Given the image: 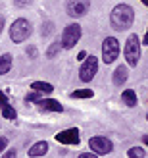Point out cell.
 Returning a JSON list of instances; mask_svg holds the SVG:
<instances>
[{
  "label": "cell",
  "instance_id": "1",
  "mask_svg": "<svg viewBox=\"0 0 148 158\" xmlns=\"http://www.w3.org/2000/svg\"><path fill=\"white\" fill-rule=\"evenodd\" d=\"M135 21V10L129 4H118L110 12V25L115 31H127Z\"/></svg>",
  "mask_w": 148,
  "mask_h": 158
},
{
  "label": "cell",
  "instance_id": "2",
  "mask_svg": "<svg viewBox=\"0 0 148 158\" xmlns=\"http://www.w3.org/2000/svg\"><path fill=\"white\" fill-rule=\"evenodd\" d=\"M31 31H33V27H31V23L27 19H15L12 25H10V39H12V43L15 44H19L23 41H27L29 35H31Z\"/></svg>",
  "mask_w": 148,
  "mask_h": 158
},
{
  "label": "cell",
  "instance_id": "3",
  "mask_svg": "<svg viewBox=\"0 0 148 158\" xmlns=\"http://www.w3.org/2000/svg\"><path fill=\"white\" fill-rule=\"evenodd\" d=\"M125 60H127V66H137L138 64V58H141V43H138V37L137 35H131L125 43Z\"/></svg>",
  "mask_w": 148,
  "mask_h": 158
},
{
  "label": "cell",
  "instance_id": "4",
  "mask_svg": "<svg viewBox=\"0 0 148 158\" xmlns=\"http://www.w3.org/2000/svg\"><path fill=\"white\" fill-rule=\"evenodd\" d=\"M119 56V43L115 37H106L102 43V62L104 64H114Z\"/></svg>",
  "mask_w": 148,
  "mask_h": 158
},
{
  "label": "cell",
  "instance_id": "5",
  "mask_svg": "<svg viewBox=\"0 0 148 158\" xmlns=\"http://www.w3.org/2000/svg\"><path fill=\"white\" fill-rule=\"evenodd\" d=\"M79 39H81V25L79 23H69L64 29V35H62V46L64 48H73L79 43Z\"/></svg>",
  "mask_w": 148,
  "mask_h": 158
},
{
  "label": "cell",
  "instance_id": "6",
  "mask_svg": "<svg viewBox=\"0 0 148 158\" xmlns=\"http://www.w3.org/2000/svg\"><path fill=\"white\" fill-rule=\"evenodd\" d=\"M89 147L92 148V152L94 154H98V156H104V154H110L112 151H114V143L108 137H100V135H96V137H90V141H89Z\"/></svg>",
  "mask_w": 148,
  "mask_h": 158
},
{
  "label": "cell",
  "instance_id": "7",
  "mask_svg": "<svg viewBox=\"0 0 148 158\" xmlns=\"http://www.w3.org/2000/svg\"><path fill=\"white\" fill-rule=\"evenodd\" d=\"M90 10V0H67L66 12L71 18H83Z\"/></svg>",
  "mask_w": 148,
  "mask_h": 158
},
{
  "label": "cell",
  "instance_id": "8",
  "mask_svg": "<svg viewBox=\"0 0 148 158\" xmlns=\"http://www.w3.org/2000/svg\"><path fill=\"white\" fill-rule=\"evenodd\" d=\"M96 72H98V58L96 56H89L85 60V64L81 66V69H79V79L81 81H90V79L96 75Z\"/></svg>",
  "mask_w": 148,
  "mask_h": 158
},
{
  "label": "cell",
  "instance_id": "9",
  "mask_svg": "<svg viewBox=\"0 0 148 158\" xmlns=\"http://www.w3.org/2000/svg\"><path fill=\"white\" fill-rule=\"evenodd\" d=\"M56 141L62 145H79V129L77 127H69V129H64L56 133Z\"/></svg>",
  "mask_w": 148,
  "mask_h": 158
},
{
  "label": "cell",
  "instance_id": "10",
  "mask_svg": "<svg viewBox=\"0 0 148 158\" xmlns=\"http://www.w3.org/2000/svg\"><path fill=\"white\" fill-rule=\"evenodd\" d=\"M37 106L41 110H44V112H54V114L64 112V106H62L58 100H54V98H41L37 102Z\"/></svg>",
  "mask_w": 148,
  "mask_h": 158
},
{
  "label": "cell",
  "instance_id": "11",
  "mask_svg": "<svg viewBox=\"0 0 148 158\" xmlns=\"http://www.w3.org/2000/svg\"><path fill=\"white\" fill-rule=\"evenodd\" d=\"M0 110H2V116L6 118V120H15L18 118V114H15V110L12 108V104L8 102L6 94L0 91Z\"/></svg>",
  "mask_w": 148,
  "mask_h": 158
},
{
  "label": "cell",
  "instance_id": "12",
  "mask_svg": "<svg viewBox=\"0 0 148 158\" xmlns=\"http://www.w3.org/2000/svg\"><path fill=\"white\" fill-rule=\"evenodd\" d=\"M46 152H48V143H46V141H38V143H35L29 148V156L31 158H41Z\"/></svg>",
  "mask_w": 148,
  "mask_h": 158
},
{
  "label": "cell",
  "instance_id": "13",
  "mask_svg": "<svg viewBox=\"0 0 148 158\" xmlns=\"http://www.w3.org/2000/svg\"><path fill=\"white\" fill-rule=\"evenodd\" d=\"M127 75H129V69H127V66H118L115 68V72H114V75H112V79H114V85H123L127 81Z\"/></svg>",
  "mask_w": 148,
  "mask_h": 158
},
{
  "label": "cell",
  "instance_id": "14",
  "mask_svg": "<svg viewBox=\"0 0 148 158\" xmlns=\"http://www.w3.org/2000/svg\"><path fill=\"white\" fill-rule=\"evenodd\" d=\"M121 100L125 102V106L133 108V106H137V93H135V91H131V89L123 91V94H121Z\"/></svg>",
  "mask_w": 148,
  "mask_h": 158
},
{
  "label": "cell",
  "instance_id": "15",
  "mask_svg": "<svg viewBox=\"0 0 148 158\" xmlns=\"http://www.w3.org/2000/svg\"><path fill=\"white\" fill-rule=\"evenodd\" d=\"M10 68H12V54H2L0 56V75L8 73Z\"/></svg>",
  "mask_w": 148,
  "mask_h": 158
},
{
  "label": "cell",
  "instance_id": "16",
  "mask_svg": "<svg viewBox=\"0 0 148 158\" xmlns=\"http://www.w3.org/2000/svg\"><path fill=\"white\" fill-rule=\"evenodd\" d=\"M31 89H33V91H38V93H46V94H48V93L54 91V87H52L50 83H44V81H33V83H31Z\"/></svg>",
  "mask_w": 148,
  "mask_h": 158
},
{
  "label": "cell",
  "instance_id": "17",
  "mask_svg": "<svg viewBox=\"0 0 148 158\" xmlns=\"http://www.w3.org/2000/svg\"><path fill=\"white\" fill-rule=\"evenodd\" d=\"M92 97H94V93L90 89H79L71 93V98H92Z\"/></svg>",
  "mask_w": 148,
  "mask_h": 158
},
{
  "label": "cell",
  "instance_id": "18",
  "mask_svg": "<svg viewBox=\"0 0 148 158\" xmlns=\"http://www.w3.org/2000/svg\"><path fill=\"white\" fill-rule=\"evenodd\" d=\"M127 156L129 158H146V152H144L142 147H133V148H129Z\"/></svg>",
  "mask_w": 148,
  "mask_h": 158
},
{
  "label": "cell",
  "instance_id": "19",
  "mask_svg": "<svg viewBox=\"0 0 148 158\" xmlns=\"http://www.w3.org/2000/svg\"><path fill=\"white\" fill-rule=\"evenodd\" d=\"M60 46H62V43H54V44H50V48H48V52H46V56H48V58H54V56L60 52Z\"/></svg>",
  "mask_w": 148,
  "mask_h": 158
},
{
  "label": "cell",
  "instance_id": "20",
  "mask_svg": "<svg viewBox=\"0 0 148 158\" xmlns=\"http://www.w3.org/2000/svg\"><path fill=\"white\" fill-rule=\"evenodd\" d=\"M52 29H54V23H52V21H44V25H42V35H50Z\"/></svg>",
  "mask_w": 148,
  "mask_h": 158
},
{
  "label": "cell",
  "instance_id": "21",
  "mask_svg": "<svg viewBox=\"0 0 148 158\" xmlns=\"http://www.w3.org/2000/svg\"><path fill=\"white\" fill-rule=\"evenodd\" d=\"M14 4L18 8H25V6H31L33 4V0H14Z\"/></svg>",
  "mask_w": 148,
  "mask_h": 158
},
{
  "label": "cell",
  "instance_id": "22",
  "mask_svg": "<svg viewBox=\"0 0 148 158\" xmlns=\"http://www.w3.org/2000/svg\"><path fill=\"white\" fill-rule=\"evenodd\" d=\"M4 148H8V139L6 137H0V152H2Z\"/></svg>",
  "mask_w": 148,
  "mask_h": 158
},
{
  "label": "cell",
  "instance_id": "23",
  "mask_svg": "<svg viewBox=\"0 0 148 158\" xmlns=\"http://www.w3.org/2000/svg\"><path fill=\"white\" fill-rule=\"evenodd\" d=\"M27 100L29 102H38L41 98H38V94H35V93H31V94H27Z\"/></svg>",
  "mask_w": 148,
  "mask_h": 158
},
{
  "label": "cell",
  "instance_id": "24",
  "mask_svg": "<svg viewBox=\"0 0 148 158\" xmlns=\"http://www.w3.org/2000/svg\"><path fill=\"white\" fill-rule=\"evenodd\" d=\"M15 154H18V152H15V148H10V151H8L2 158H15Z\"/></svg>",
  "mask_w": 148,
  "mask_h": 158
},
{
  "label": "cell",
  "instance_id": "25",
  "mask_svg": "<svg viewBox=\"0 0 148 158\" xmlns=\"http://www.w3.org/2000/svg\"><path fill=\"white\" fill-rule=\"evenodd\" d=\"M79 158H98V154H94V152H83V154H79Z\"/></svg>",
  "mask_w": 148,
  "mask_h": 158
},
{
  "label": "cell",
  "instance_id": "26",
  "mask_svg": "<svg viewBox=\"0 0 148 158\" xmlns=\"http://www.w3.org/2000/svg\"><path fill=\"white\" fill-rule=\"evenodd\" d=\"M27 54L33 58V56H35V46H29V48H27Z\"/></svg>",
  "mask_w": 148,
  "mask_h": 158
},
{
  "label": "cell",
  "instance_id": "27",
  "mask_svg": "<svg viewBox=\"0 0 148 158\" xmlns=\"http://www.w3.org/2000/svg\"><path fill=\"white\" fill-rule=\"evenodd\" d=\"M85 58H87V52H79V54H77V60H85Z\"/></svg>",
  "mask_w": 148,
  "mask_h": 158
},
{
  "label": "cell",
  "instance_id": "28",
  "mask_svg": "<svg viewBox=\"0 0 148 158\" xmlns=\"http://www.w3.org/2000/svg\"><path fill=\"white\" fill-rule=\"evenodd\" d=\"M6 25V21H4V15H0V33H2V29Z\"/></svg>",
  "mask_w": 148,
  "mask_h": 158
},
{
  "label": "cell",
  "instance_id": "29",
  "mask_svg": "<svg viewBox=\"0 0 148 158\" xmlns=\"http://www.w3.org/2000/svg\"><path fill=\"white\" fill-rule=\"evenodd\" d=\"M142 43L148 46V27H146V35H144V39H142Z\"/></svg>",
  "mask_w": 148,
  "mask_h": 158
},
{
  "label": "cell",
  "instance_id": "30",
  "mask_svg": "<svg viewBox=\"0 0 148 158\" xmlns=\"http://www.w3.org/2000/svg\"><path fill=\"white\" fill-rule=\"evenodd\" d=\"M142 143H146V145H148V135H144V137H142Z\"/></svg>",
  "mask_w": 148,
  "mask_h": 158
},
{
  "label": "cell",
  "instance_id": "31",
  "mask_svg": "<svg viewBox=\"0 0 148 158\" xmlns=\"http://www.w3.org/2000/svg\"><path fill=\"white\" fill-rule=\"evenodd\" d=\"M141 2H142V4H144V6H148V0H141Z\"/></svg>",
  "mask_w": 148,
  "mask_h": 158
},
{
  "label": "cell",
  "instance_id": "32",
  "mask_svg": "<svg viewBox=\"0 0 148 158\" xmlns=\"http://www.w3.org/2000/svg\"><path fill=\"white\" fill-rule=\"evenodd\" d=\"M146 120H148V116H146Z\"/></svg>",
  "mask_w": 148,
  "mask_h": 158
}]
</instances>
